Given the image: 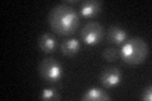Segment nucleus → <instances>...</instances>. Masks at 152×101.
Listing matches in <instances>:
<instances>
[{
    "mask_svg": "<svg viewBox=\"0 0 152 101\" xmlns=\"http://www.w3.org/2000/svg\"><path fill=\"white\" fill-rule=\"evenodd\" d=\"M141 100H143V101H151L152 100V87H151V85L146 86V87L142 90Z\"/></svg>",
    "mask_w": 152,
    "mask_h": 101,
    "instance_id": "ddd939ff",
    "label": "nucleus"
},
{
    "mask_svg": "<svg viewBox=\"0 0 152 101\" xmlns=\"http://www.w3.org/2000/svg\"><path fill=\"white\" fill-rule=\"evenodd\" d=\"M103 57H104V60L108 62H115L119 58V51L114 47L105 48V49L103 51Z\"/></svg>",
    "mask_w": 152,
    "mask_h": 101,
    "instance_id": "f8f14e48",
    "label": "nucleus"
},
{
    "mask_svg": "<svg viewBox=\"0 0 152 101\" xmlns=\"http://www.w3.org/2000/svg\"><path fill=\"white\" fill-rule=\"evenodd\" d=\"M102 5H103V3L99 1V0H85V1L80 3L79 12L84 18L91 19L100 13Z\"/></svg>",
    "mask_w": 152,
    "mask_h": 101,
    "instance_id": "423d86ee",
    "label": "nucleus"
},
{
    "mask_svg": "<svg viewBox=\"0 0 152 101\" xmlns=\"http://www.w3.org/2000/svg\"><path fill=\"white\" fill-rule=\"evenodd\" d=\"M61 53L66 57H74L76 56L81 49V43L76 38H69V39H65L60 46Z\"/></svg>",
    "mask_w": 152,
    "mask_h": 101,
    "instance_id": "1a4fd4ad",
    "label": "nucleus"
},
{
    "mask_svg": "<svg viewBox=\"0 0 152 101\" xmlns=\"http://www.w3.org/2000/svg\"><path fill=\"white\" fill-rule=\"evenodd\" d=\"M83 101H110L112 96L104 89L100 87H90L84 92Z\"/></svg>",
    "mask_w": 152,
    "mask_h": 101,
    "instance_id": "6e6552de",
    "label": "nucleus"
},
{
    "mask_svg": "<svg viewBox=\"0 0 152 101\" xmlns=\"http://www.w3.org/2000/svg\"><path fill=\"white\" fill-rule=\"evenodd\" d=\"M48 24L56 34L71 36L77 31L80 20L75 9L67 3H62L51 9L48 14Z\"/></svg>",
    "mask_w": 152,
    "mask_h": 101,
    "instance_id": "f257e3e1",
    "label": "nucleus"
},
{
    "mask_svg": "<svg viewBox=\"0 0 152 101\" xmlns=\"http://www.w3.org/2000/svg\"><path fill=\"white\" fill-rule=\"evenodd\" d=\"M105 37V29L98 22H88L80 32V38L85 46L94 47L99 44Z\"/></svg>",
    "mask_w": 152,
    "mask_h": 101,
    "instance_id": "20e7f679",
    "label": "nucleus"
},
{
    "mask_svg": "<svg viewBox=\"0 0 152 101\" xmlns=\"http://www.w3.org/2000/svg\"><path fill=\"white\" fill-rule=\"evenodd\" d=\"M148 44L141 37H133L126 41L119 51V58L129 66H138L145 63L150 53Z\"/></svg>",
    "mask_w": 152,
    "mask_h": 101,
    "instance_id": "f03ea898",
    "label": "nucleus"
},
{
    "mask_svg": "<svg viewBox=\"0 0 152 101\" xmlns=\"http://www.w3.org/2000/svg\"><path fill=\"white\" fill-rule=\"evenodd\" d=\"M122 71L118 68V67H113L109 66L103 68V71L100 72V76H99V82L102 84V86L105 90H112L115 89L117 86H119L122 82Z\"/></svg>",
    "mask_w": 152,
    "mask_h": 101,
    "instance_id": "39448f33",
    "label": "nucleus"
},
{
    "mask_svg": "<svg viewBox=\"0 0 152 101\" xmlns=\"http://www.w3.org/2000/svg\"><path fill=\"white\" fill-rule=\"evenodd\" d=\"M41 100H46V101H53V100H60L61 96L57 92V90L53 87H48V89H43L39 95Z\"/></svg>",
    "mask_w": 152,
    "mask_h": 101,
    "instance_id": "9b49d317",
    "label": "nucleus"
},
{
    "mask_svg": "<svg viewBox=\"0 0 152 101\" xmlns=\"http://www.w3.org/2000/svg\"><path fill=\"white\" fill-rule=\"evenodd\" d=\"M38 47L43 53H53L57 48V39L51 33H43L38 39Z\"/></svg>",
    "mask_w": 152,
    "mask_h": 101,
    "instance_id": "9d476101",
    "label": "nucleus"
},
{
    "mask_svg": "<svg viewBox=\"0 0 152 101\" xmlns=\"http://www.w3.org/2000/svg\"><path fill=\"white\" fill-rule=\"evenodd\" d=\"M38 73L50 85H57L64 77V67L53 57H47L41 61L38 66Z\"/></svg>",
    "mask_w": 152,
    "mask_h": 101,
    "instance_id": "7ed1b4c3",
    "label": "nucleus"
},
{
    "mask_svg": "<svg viewBox=\"0 0 152 101\" xmlns=\"http://www.w3.org/2000/svg\"><path fill=\"white\" fill-rule=\"evenodd\" d=\"M128 39V33L124 28H122L119 25H112L107 31V41L112 44L119 46L123 44Z\"/></svg>",
    "mask_w": 152,
    "mask_h": 101,
    "instance_id": "0eeeda50",
    "label": "nucleus"
}]
</instances>
